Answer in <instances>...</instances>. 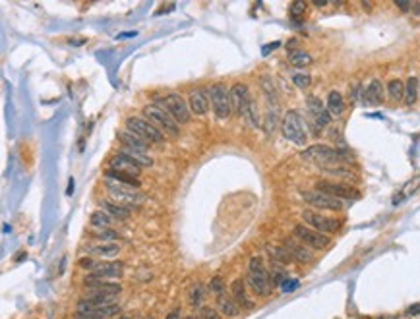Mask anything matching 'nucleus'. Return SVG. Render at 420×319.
Returning a JSON list of instances; mask_svg holds the SVG:
<instances>
[{"instance_id":"1","label":"nucleus","mask_w":420,"mask_h":319,"mask_svg":"<svg viewBox=\"0 0 420 319\" xmlns=\"http://www.w3.org/2000/svg\"><path fill=\"white\" fill-rule=\"evenodd\" d=\"M281 133L292 145L304 147L308 143V124L298 110H287L281 120Z\"/></svg>"},{"instance_id":"2","label":"nucleus","mask_w":420,"mask_h":319,"mask_svg":"<svg viewBox=\"0 0 420 319\" xmlns=\"http://www.w3.org/2000/svg\"><path fill=\"white\" fill-rule=\"evenodd\" d=\"M300 159L306 161V163H314L320 168L331 165H343L347 161L339 149H335L331 145H325V143H316V145L306 147L300 153Z\"/></svg>"},{"instance_id":"3","label":"nucleus","mask_w":420,"mask_h":319,"mask_svg":"<svg viewBox=\"0 0 420 319\" xmlns=\"http://www.w3.org/2000/svg\"><path fill=\"white\" fill-rule=\"evenodd\" d=\"M209 101H211V110L215 114L217 120L225 122L233 116V101H231V87H226L225 83L217 81L207 87Z\"/></svg>"},{"instance_id":"4","label":"nucleus","mask_w":420,"mask_h":319,"mask_svg":"<svg viewBox=\"0 0 420 319\" xmlns=\"http://www.w3.org/2000/svg\"><path fill=\"white\" fill-rule=\"evenodd\" d=\"M153 103L163 107L178 124H188L190 118H192V110L188 107V101L184 99L180 93H176V91H169L163 97H157Z\"/></svg>"},{"instance_id":"5","label":"nucleus","mask_w":420,"mask_h":319,"mask_svg":"<svg viewBox=\"0 0 420 319\" xmlns=\"http://www.w3.org/2000/svg\"><path fill=\"white\" fill-rule=\"evenodd\" d=\"M300 217L304 224H308L310 229L322 232V234H327V236L337 234V232L341 231V226H343V220L341 219L329 217V215H325V213L316 209H304L300 213Z\"/></svg>"},{"instance_id":"6","label":"nucleus","mask_w":420,"mask_h":319,"mask_svg":"<svg viewBox=\"0 0 420 319\" xmlns=\"http://www.w3.org/2000/svg\"><path fill=\"white\" fill-rule=\"evenodd\" d=\"M141 112H143V116H145L153 126H157L165 135H173V138H176V135L180 133V124L174 120L173 116L163 109V107H159V105L149 103V105L143 107Z\"/></svg>"},{"instance_id":"7","label":"nucleus","mask_w":420,"mask_h":319,"mask_svg":"<svg viewBox=\"0 0 420 319\" xmlns=\"http://www.w3.org/2000/svg\"><path fill=\"white\" fill-rule=\"evenodd\" d=\"M124 124H126V130L136 133L138 138H141L149 145H163L165 143V133L157 126H153L145 116H128Z\"/></svg>"},{"instance_id":"8","label":"nucleus","mask_w":420,"mask_h":319,"mask_svg":"<svg viewBox=\"0 0 420 319\" xmlns=\"http://www.w3.org/2000/svg\"><path fill=\"white\" fill-rule=\"evenodd\" d=\"M306 112H308V126L314 128V135H320V132L331 124V114L318 95L306 97Z\"/></svg>"},{"instance_id":"9","label":"nucleus","mask_w":420,"mask_h":319,"mask_svg":"<svg viewBox=\"0 0 420 319\" xmlns=\"http://www.w3.org/2000/svg\"><path fill=\"white\" fill-rule=\"evenodd\" d=\"M292 236H294L296 240H300L306 248H310L312 252H322V250H325V248L331 246V236L314 231V229H310V226L304 224V222H296V224L292 226Z\"/></svg>"},{"instance_id":"10","label":"nucleus","mask_w":420,"mask_h":319,"mask_svg":"<svg viewBox=\"0 0 420 319\" xmlns=\"http://www.w3.org/2000/svg\"><path fill=\"white\" fill-rule=\"evenodd\" d=\"M300 198L310 205V209L316 211H329V213H341L345 209V201L337 198H331L327 194H323L320 190H302L300 192Z\"/></svg>"},{"instance_id":"11","label":"nucleus","mask_w":420,"mask_h":319,"mask_svg":"<svg viewBox=\"0 0 420 319\" xmlns=\"http://www.w3.org/2000/svg\"><path fill=\"white\" fill-rule=\"evenodd\" d=\"M314 186H316V190H320V192L331 196V198L341 199V201H355V199H360V192L356 190L355 184H347V182H337V180L322 178V180H318Z\"/></svg>"},{"instance_id":"12","label":"nucleus","mask_w":420,"mask_h":319,"mask_svg":"<svg viewBox=\"0 0 420 319\" xmlns=\"http://www.w3.org/2000/svg\"><path fill=\"white\" fill-rule=\"evenodd\" d=\"M105 190H107L108 198L112 199L114 203H120V205L130 207V209L140 207L141 201H143V196H141L140 192L122 188L119 184H114V182H110V180H105Z\"/></svg>"},{"instance_id":"13","label":"nucleus","mask_w":420,"mask_h":319,"mask_svg":"<svg viewBox=\"0 0 420 319\" xmlns=\"http://www.w3.org/2000/svg\"><path fill=\"white\" fill-rule=\"evenodd\" d=\"M84 288H86V296L93 294H105V296H119L122 292V285L117 281H107V279H99L95 275L87 273L84 277Z\"/></svg>"},{"instance_id":"14","label":"nucleus","mask_w":420,"mask_h":319,"mask_svg":"<svg viewBox=\"0 0 420 319\" xmlns=\"http://www.w3.org/2000/svg\"><path fill=\"white\" fill-rule=\"evenodd\" d=\"M281 246L291 253V257L296 261V263L308 265V263H314V261H316V252H312L310 248H306V246H304L300 240H296L292 234L291 236H287V238H283V244H281Z\"/></svg>"},{"instance_id":"15","label":"nucleus","mask_w":420,"mask_h":319,"mask_svg":"<svg viewBox=\"0 0 420 319\" xmlns=\"http://www.w3.org/2000/svg\"><path fill=\"white\" fill-rule=\"evenodd\" d=\"M250 99H252V95H250V87H248L246 83H242V81L233 83V87H231L233 112L238 114L240 118H244V112H246V109H248V103H250Z\"/></svg>"},{"instance_id":"16","label":"nucleus","mask_w":420,"mask_h":319,"mask_svg":"<svg viewBox=\"0 0 420 319\" xmlns=\"http://www.w3.org/2000/svg\"><path fill=\"white\" fill-rule=\"evenodd\" d=\"M108 168L112 170H119L122 174H128V176H134L140 180L141 176V166L138 163H134L128 155H124L122 151H119L117 155H112L108 159Z\"/></svg>"},{"instance_id":"17","label":"nucleus","mask_w":420,"mask_h":319,"mask_svg":"<svg viewBox=\"0 0 420 319\" xmlns=\"http://www.w3.org/2000/svg\"><path fill=\"white\" fill-rule=\"evenodd\" d=\"M188 107H190L192 114H196V116H205L209 107H211L207 87L190 89V93H188Z\"/></svg>"},{"instance_id":"18","label":"nucleus","mask_w":420,"mask_h":319,"mask_svg":"<svg viewBox=\"0 0 420 319\" xmlns=\"http://www.w3.org/2000/svg\"><path fill=\"white\" fill-rule=\"evenodd\" d=\"M386 97H388L386 85H384V81H381L379 77H372L370 83H368L366 87H364V91H362V103H364V105H372V107L381 105V103L386 101Z\"/></svg>"},{"instance_id":"19","label":"nucleus","mask_w":420,"mask_h":319,"mask_svg":"<svg viewBox=\"0 0 420 319\" xmlns=\"http://www.w3.org/2000/svg\"><path fill=\"white\" fill-rule=\"evenodd\" d=\"M228 294L235 298V302H237L242 309H254V306H256L254 300H250V296H248L246 281H244L242 277H237V279L231 283V286H228Z\"/></svg>"},{"instance_id":"20","label":"nucleus","mask_w":420,"mask_h":319,"mask_svg":"<svg viewBox=\"0 0 420 319\" xmlns=\"http://www.w3.org/2000/svg\"><path fill=\"white\" fill-rule=\"evenodd\" d=\"M246 285L250 286V290L259 298H268V296H271V292H273V285H271L270 273H265V275H252V273H248Z\"/></svg>"},{"instance_id":"21","label":"nucleus","mask_w":420,"mask_h":319,"mask_svg":"<svg viewBox=\"0 0 420 319\" xmlns=\"http://www.w3.org/2000/svg\"><path fill=\"white\" fill-rule=\"evenodd\" d=\"M122 252L119 242H101V244H91L86 248V253L95 257V259H112Z\"/></svg>"},{"instance_id":"22","label":"nucleus","mask_w":420,"mask_h":319,"mask_svg":"<svg viewBox=\"0 0 420 319\" xmlns=\"http://www.w3.org/2000/svg\"><path fill=\"white\" fill-rule=\"evenodd\" d=\"M124 269H126V263L124 261H110V263H105V261H99V265L93 269V273L89 275H95L99 279H122L124 277Z\"/></svg>"},{"instance_id":"23","label":"nucleus","mask_w":420,"mask_h":319,"mask_svg":"<svg viewBox=\"0 0 420 319\" xmlns=\"http://www.w3.org/2000/svg\"><path fill=\"white\" fill-rule=\"evenodd\" d=\"M320 170L325 174L327 180H337V182H347V184H355L356 180H358L355 174V170H351V168L345 165L323 166V168H320Z\"/></svg>"},{"instance_id":"24","label":"nucleus","mask_w":420,"mask_h":319,"mask_svg":"<svg viewBox=\"0 0 420 319\" xmlns=\"http://www.w3.org/2000/svg\"><path fill=\"white\" fill-rule=\"evenodd\" d=\"M259 87L265 95V101H268V109L270 110H277L279 112L281 101H279V91L273 83V77L271 76H261L259 77Z\"/></svg>"},{"instance_id":"25","label":"nucleus","mask_w":420,"mask_h":319,"mask_svg":"<svg viewBox=\"0 0 420 319\" xmlns=\"http://www.w3.org/2000/svg\"><path fill=\"white\" fill-rule=\"evenodd\" d=\"M325 107H327V110H329L331 118H341V116L347 112V101H345V97H343V93L337 91V89H331V91L327 93Z\"/></svg>"},{"instance_id":"26","label":"nucleus","mask_w":420,"mask_h":319,"mask_svg":"<svg viewBox=\"0 0 420 319\" xmlns=\"http://www.w3.org/2000/svg\"><path fill=\"white\" fill-rule=\"evenodd\" d=\"M99 209H103L105 213H108L117 222H122V220H128L132 217V209L130 207H124L120 203H114L112 199H101L99 201Z\"/></svg>"},{"instance_id":"27","label":"nucleus","mask_w":420,"mask_h":319,"mask_svg":"<svg viewBox=\"0 0 420 319\" xmlns=\"http://www.w3.org/2000/svg\"><path fill=\"white\" fill-rule=\"evenodd\" d=\"M119 140H120V145L124 147V149H134V151H143V153H147L149 151V143L143 142L141 138H138L136 133H132L130 130H120L119 132Z\"/></svg>"},{"instance_id":"28","label":"nucleus","mask_w":420,"mask_h":319,"mask_svg":"<svg viewBox=\"0 0 420 319\" xmlns=\"http://www.w3.org/2000/svg\"><path fill=\"white\" fill-rule=\"evenodd\" d=\"M219 311H221V315L223 317H238L240 315V311H242V308L238 306L237 302H235V298L231 296V294H223V296L217 298V306H215Z\"/></svg>"},{"instance_id":"29","label":"nucleus","mask_w":420,"mask_h":319,"mask_svg":"<svg viewBox=\"0 0 420 319\" xmlns=\"http://www.w3.org/2000/svg\"><path fill=\"white\" fill-rule=\"evenodd\" d=\"M105 180H110L114 184H119L122 188H128V190H140V180L134 176H128V174H122L119 170H112V168H107L105 170Z\"/></svg>"},{"instance_id":"30","label":"nucleus","mask_w":420,"mask_h":319,"mask_svg":"<svg viewBox=\"0 0 420 319\" xmlns=\"http://www.w3.org/2000/svg\"><path fill=\"white\" fill-rule=\"evenodd\" d=\"M416 101H420V77L418 76H409L405 81V105L407 107H414Z\"/></svg>"},{"instance_id":"31","label":"nucleus","mask_w":420,"mask_h":319,"mask_svg":"<svg viewBox=\"0 0 420 319\" xmlns=\"http://www.w3.org/2000/svg\"><path fill=\"white\" fill-rule=\"evenodd\" d=\"M386 93H388V99L393 105H399L405 101V81L399 79V77H391L388 83H386Z\"/></svg>"},{"instance_id":"32","label":"nucleus","mask_w":420,"mask_h":319,"mask_svg":"<svg viewBox=\"0 0 420 319\" xmlns=\"http://www.w3.org/2000/svg\"><path fill=\"white\" fill-rule=\"evenodd\" d=\"M265 252H268V255H270L271 263H279V265H283V267H289L291 263H294V259L291 257V253L287 252L283 246H271V244H268V246H265Z\"/></svg>"},{"instance_id":"33","label":"nucleus","mask_w":420,"mask_h":319,"mask_svg":"<svg viewBox=\"0 0 420 319\" xmlns=\"http://www.w3.org/2000/svg\"><path fill=\"white\" fill-rule=\"evenodd\" d=\"M89 222H91V226L93 229H114V222L117 220L112 219L108 213H105L103 209H97L91 213V219H89Z\"/></svg>"},{"instance_id":"34","label":"nucleus","mask_w":420,"mask_h":319,"mask_svg":"<svg viewBox=\"0 0 420 319\" xmlns=\"http://www.w3.org/2000/svg\"><path fill=\"white\" fill-rule=\"evenodd\" d=\"M270 279H271V285H273V288H283V285L289 281L287 267H283V265H279V263H271Z\"/></svg>"},{"instance_id":"35","label":"nucleus","mask_w":420,"mask_h":319,"mask_svg":"<svg viewBox=\"0 0 420 319\" xmlns=\"http://www.w3.org/2000/svg\"><path fill=\"white\" fill-rule=\"evenodd\" d=\"M289 62H291V66H294V68H308L314 64V58H312V55H308L306 51L294 49V51L289 53Z\"/></svg>"},{"instance_id":"36","label":"nucleus","mask_w":420,"mask_h":319,"mask_svg":"<svg viewBox=\"0 0 420 319\" xmlns=\"http://www.w3.org/2000/svg\"><path fill=\"white\" fill-rule=\"evenodd\" d=\"M204 298H205V288L202 283H194L188 290V302L194 309H200L204 306Z\"/></svg>"},{"instance_id":"37","label":"nucleus","mask_w":420,"mask_h":319,"mask_svg":"<svg viewBox=\"0 0 420 319\" xmlns=\"http://www.w3.org/2000/svg\"><path fill=\"white\" fill-rule=\"evenodd\" d=\"M244 120L252 126V128H263V122H261V114H259L258 103L254 99H250L248 103V109L244 112Z\"/></svg>"},{"instance_id":"38","label":"nucleus","mask_w":420,"mask_h":319,"mask_svg":"<svg viewBox=\"0 0 420 319\" xmlns=\"http://www.w3.org/2000/svg\"><path fill=\"white\" fill-rule=\"evenodd\" d=\"M124 155H128L130 159L134 161V163H138V165L141 166V168H145V166H151L153 165V157L147 153H143V151H134V149H120Z\"/></svg>"},{"instance_id":"39","label":"nucleus","mask_w":420,"mask_h":319,"mask_svg":"<svg viewBox=\"0 0 420 319\" xmlns=\"http://www.w3.org/2000/svg\"><path fill=\"white\" fill-rule=\"evenodd\" d=\"M248 273H252V275H265V273H270V269L265 267V261H263L261 255H252L250 257V261H248Z\"/></svg>"},{"instance_id":"40","label":"nucleus","mask_w":420,"mask_h":319,"mask_svg":"<svg viewBox=\"0 0 420 319\" xmlns=\"http://www.w3.org/2000/svg\"><path fill=\"white\" fill-rule=\"evenodd\" d=\"M207 290L213 294L215 298L223 296V294H226V285H225V279L223 277H211L209 279V283H207Z\"/></svg>"},{"instance_id":"41","label":"nucleus","mask_w":420,"mask_h":319,"mask_svg":"<svg viewBox=\"0 0 420 319\" xmlns=\"http://www.w3.org/2000/svg\"><path fill=\"white\" fill-rule=\"evenodd\" d=\"M93 238H97L101 242H119L120 232L117 229H99L93 232Z\"/></svg>"},{"instance_id":"42","label":"nucleus","mask_w":420,"mask_h":319,"mask_svg":"<svg viewBox=\"0 0 420 319\" xmlns=\"http://www.w3.org/2000/svg\"><path fill=\"white\" fill-rule=\"evenodd\" d=\"M292 83L302 91H306L312 85V76L306 74V72H296V74H292Z\"/></svg>"},{"instance_id":"43","label":"nucleus","mask_w":420,"mask_h":319,"mask_svg":"<svg viewBox=\"0 0 420 319\" xmlns=\"http://www.w3.org/2000/svg\"><path fill=\"white\" fill-rule=\"evenodd\" d=\"M198 317L200 319H223V315H221V311L217 308H213V306H202V308L198 309Z\"/></svg>"},{"instance_id":"44","label":"nucleus","mask_w":420,"mask_h":319,"mask_svg":"<svg viewBox=\"0 0 420 319\" xmlns=\"http://www.w3.org/2000/svg\"><path fill=\"white\" fill-rule=\"evenodd\" d=\"M306 10H308V4L304 2V0H296V2H292L291 6H289V14H291V18H302L304 14H306Z\"/></svg>"},{"instance_id":"45","label":"nucleus","mask_w":420,"mask_h":319,"mask_svg":"<svg viewBox=\"0 0 420 319\" xmlns=\"http://www.w3.org/2000/svg\"><path fill=\"white\" fill-rule=\"evenodd\" d=\"M78 265L84 269V271H87V273H93V269L99 265V259H95V257H91V255H84V257H80L78 259Z\"/></svg>"},{"instance_id":"46","label":"nucleus","mask_w":420,"mask_h":319,"mask_svg":"<svg viewBox=\"0 0 420 319\" xmlns=\"http://www.w3.org/2000/svg\"><path fill=\"white\" fill-rule=\"evenodd\" d=\"M405 315H407V317H418L420 315V304H412V306H409L407 311H405Z\"/></svg>"},{"instance_id":"47","label":"nucleus","mask_w":420,"mask_h":319,"mask_svg":"<svg viewBox=\"0 0 420 319\" xmlns=\"http://www.w3.org/2000/svg\"><path fill=\"white\" fill-rule=\"evenodd\" d=\"M395 6L401 8V10H412V2H401V0H395Z\"/></svg>"},{"instance_id":"48","label":"nucleus","mask_w":420,"mask_h":319,"mask_svg":"<svg viewBox=\"0 0 420 319\" xmlns=\"http://www.w3.org/2000/svg\"><path fill=\"white\" fill-rule=\"evenodd\" d=\"M296 286H298V283H296V281H294V283H291V281H287V283L283 285V290H285V292H289V290H294Z\"/></svg>"},{"instance_id":"49","label":"nucleus","mask_w":420,"mask_h":319,"mask_svg":"<svg viewBox=\"0 0 420 319\" xmlns=\"http://www.w3.org/2000/svg\"><path fill=\"white\" fill-rule=\"evenodd\" d=\"M165 319H184V317H180V309L176 308V309H173V311H171V313H169Z\"/></svg>"},{"instance_id":"50","label":"nucleus","mask_w":420,"mask_h":319,"mask_svg":"<svg viewBox=\"0 0 420 319\" xmlns=\"http://www.w3.org/2000/svg\"><path fill=\"white\" fill-rule=\"evenodd\" d=\"M279 47H281V43H279V41H275V43L268 44V49H263V55H268V53H270L271 49H273V51H275V49H279Z\"/></svg>"},{"instance_id":"51","label":"nucleus","mask_w":420,"mask_h":319,"mask_svg":"<svg viewBox=\"0 0 420 319\" xmlns=\"http://www.w3.org/2000/svg\"><path fill=\"white\" fill-rule=\"evenodd\" d=\"M314 4H316V6H318V8H325V6H327V2H325V0H323V2H320V0H316V2H314Z\"/></svg>"},{"instance_id":"52","label":"nucleus","mask_w":420,"mask_h":319,"mask_svg":"<svg viewBox=\"0 0 420 319\" xmlns=\"http://www.w3.org/2000/svg\"><path fill=\"white\" fill-rule=\"evenodd\" d=\"M114 319H132L130 315H119V317H114Z\"/></svg>"},{"instance_id":"53","label":"nucleus","mask_w":420,"mask_h":319,"mask_svg":"<svg viewBox=\"0 0 420 319\" xmlns=\"http://www.w3.org/2000/svg\"><path fill=\"white\" fill-rule=\"evenodd\" d=\"M184 319H200V317H198V315H186Z\"/></svg>"},{"instance_id":"54","label":"nucleus","mask_w":420,"mask_h":319,"mask_svg":"<svg viewBox=\"0 0 420 319\" xmlns=\"http://www.w3.org/2000/svg\"><path fill=\"white\" fill-rule=\"evenodd\" d=\"M374 319H389V317H386V315H379V317H374Z\"/></svg>"},{"instance_id":"55","label":"nucleus","mask_w":420,"mask_h":319,"mask_svg":"<svg viewBox=\"0 0 420 319\" xmlns=\"http://www.w3.org/2000/svg\"><path fill=\"white\" fill-rule=\"evenodd\" d=\"M149 319H155V317H149Z\"/></svg>"},{"instance_id":"56","label":"nucleus","mask_w":420,"mask_h":319,"mask_svg":"<svg viewBox=\"0 0 420 319\" xmlns=\"http://www.w3.org/2000/svg\"><path fill=\"white\" fill-rule=\"evenodd\" d=\"M418 317H420V315H418Z\"/></svg>"}]
</instances>
